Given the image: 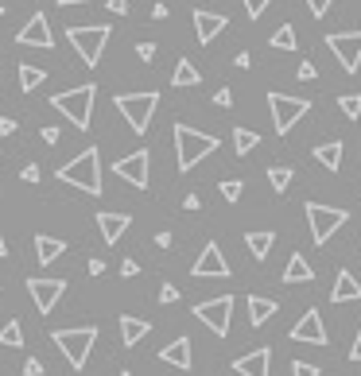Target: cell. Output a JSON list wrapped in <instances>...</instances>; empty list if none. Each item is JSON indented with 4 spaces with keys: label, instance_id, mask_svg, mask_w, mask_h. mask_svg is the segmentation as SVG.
I'll return each instance as SVG.
<instances>
[{
    "label": "cell",
    "instance_id": "obj_1",
    "mask_svg": "<svg viewBox=\"0 0 361 376\" xmlns=\"http://www.w3.org/2000/svg\"><path fill=\"white\" fill-rule=\"evenodd\" d=\"M55 175H59V183L78 186V190L101 198V152H97V148H86L82 155H74V159L62 163Z\"/></svg>",
    "mask_w": 361,
    "mask_h": 376
},
{
    "label": "cell",
    "instance_id": "obj_2",
    "mask_svg": "<svg viewBox=\"0 0 361 376\" xmlns=\"http://www.w3.org/2000/svg\"><path fill=\"white\" fill-rule=\"evenodd\" d=\"M171 136H175V163H179V171H191V167H199L206 155H214L218 152V136H206V132H199V128H191V125H175L171 128Z\"/></svg>",
    "mask_w": 361,
    "mask_h": 376
},
{
    "label": "cell",
    "instance_id": "obj_3",
    "mask_svg": "<svg viewBox=\"0 0 361 376\" xmlns=\"http://www.w3.org/2000/svg\"><path fill=\"white\" fill-rule=\"evenodd\" d=\"M94 101H97V86H94V81H86V86H78V89H67V93H55L51 97V105L70 120L74 128H78V132H86L89 120H94Z\"/></svg>",
    "mask_w": 361,
    "mask_h": 376
},
{
    "label": "cell",
    "instance_id": "obj_4",
    "mask_svg": "<svg viewBox=\"0 0 361 376\" xmlns=\"http://www.w3.org/2000/svg\"><path fill=\"white\" fill-rule=\"evenodd\" d=\"M51 341L59 346V353L67 357V365L74 372H82L86 369V361H89V349H94V341H97V326H74V330H55L51 334Z\"/></svg>",
    "mask_w": 361,
    "mask_h": 376
},
{
    "label": "cell",
    "instance_id": "obj_5",
    "mask_svg": "<svg viewBox=\"0 0 361 376\" xmlns=\"http://www.w3.org/2000/svg\"><path fill=\"white\" fill-rule=\"evenodd\" d=\"M113 105H117L121 117L128 120V128H133L136 136H144L148 125H152V117H155L160 93H155V89H144V93H117V97H113Z\"/></svg>",
    "mask_w": 361,
    "mask_h": 376
},
{
    "label": "cell",
    "instance_id": "obj_6",
    "mask_svg": "<svg viewBox=\"0 0 361 376\" xmlns=\"http://www.w3.org/2000/svg\"><path fill=\"white\" fill-rule=\"evenodd\" d=\"M109 35H113L109 23H94V28H67V43H74V51H78V59L86 62V67H97V62H101Z\"/></svg>",
    "mask_w": 361,
    "mask_h": 376
},
{
    "label": "cell",
    "instance_id": "obj_7",
    "mask_svg": "<svg viewBox=\"0 0 361 376\" xmlns=\"http://www.w3.org/2000/svg\"><path fill=\"white\" fill-rule=\"evenodd\" d=\"M303 210H307V225H311V241H315V244H326L342 225L350 222V214H346V210H338V206H318V202H307Z\"/></svg>",
    "mask_w": 361,
    "mask_h": 376
},
{
    "label": "cell",
    "instance_id": "obj_8",
    "mask_svg": "<svg viewBox=\"0 0 361 376\" xmlns=\"http://www.w3.org/2000/svg\"><path fill=\"white\" fill-rule=\"evenodd\" d=\"M268 109H272V125L276 132H291V125H299L303 117H307L311 101H303V97H288V93H268Z\"/></svg>",
    "mask_w": 361,
    "mask_h": 376
},
{
    "label": "cell",
    "instance_id": "obj_9",
    "mask_svg": "<svg viewBox=\"0 0 361 376\" xmlns=\"http://www.w3.org/2000/svg\"><path fill=\"white\" fill-rule=\"evenodd\" d=\"M323 43L331 47V55L342 62L346 74H357L361 70V31H334V35H326Z\"/></svg>",
    "mask_w": 361,
    "mask_h": 376
},
{
    "label": "cell",
    "instance_id": "obj_10",
    "mask_svg": "<svg viewBox=\"0 0 361 376\" xmlns=\"http://www.w3.org/2000/svg\"><path fill=\"white\" fill-rule=\"evenodd\" d=\"M229 314H233V295H218V299H206V302L194 307V318H199L202 326H210L218 338L229 334Z\"/></svg>",
    "mask_w": 361,
    "mask_h": 376
},
{
    "label": "cell",
    "instance_id": "obj_11",
    "mask_svg": "<svg viewBox=\"0 0 361 376\" xmlns=\"http://www.w3.org/2000/svg\"><path fill=\"white\" fill-rule=\"evenodd\" d=\"M191 275L194 280H226L229 275V264H226V256H221L218 241H206V249H202L199 260L191 264Z\"/></svg>",
    "mask_w": 361,
    "mask_h": 376
},
{
    "label": "cell",
    "instance_id": "obj_12",
    "mask_svg": "<svg viewBox=\"0 0 361 376\" xmlns=\"http://www.w3.org/2000/svg\"><path fill=\"white\" fill-rule=\"evenodd\" d=\"M28 295L35 299L39 314H51L55 302L67 295V280H35V275H31V280H28Z\"/></svg>",
    "mask_w": 361,
    "mask_h": 376
},
{
    "label": "cell",
    "instance_id": "obj_13",
    "mask_svg": "<svg viewBox=\"0 0 361 376\" xmlns=\"http://www.w3.org/2000/svg\"><path fill=\"white\" fill-rule=\"evenodd\" d=\"M16 43L20 47H39V51H51L55 47V35H51V23H47L43 12H35L20 31H16Z\"/></svg>",
    "mask_w": 361,
    "mask_h": 376
},
{
    "label": "cell",
    "instance_id": "obj_14",
    "mask_svg": "<svg viewBox=\"0 0 361 376\" xmlns=\"http://www.w3.org/2000/svg\"><path fill=\"white\" fill-rule=\"evenodd\" d=\"M148 163H152V155L140 148V152L125 155V159H117V163H113V171H117L125 183H133L136 190H148Z\"/></svg>",
    "mask_w": 361,
    "mask_h": 376
},
{
    "label": "cell",
    "instance_id": "obj_15",
    "mask_svg": "<svg viewBox=\"0 0 361 376\" xmlns=\"http://www.w3.org/2000/svg\"><path fill=\"white\" fill-rule=\"evenodd\" d=\"M291 341H307V346H326V341H331L326 338V326H323V314H318L315 307L291 326Z\"/></svg>",
    "mask_w": 361,
    "mask_h": 376
},
{
    "label": "cell",
    "instance_id": "obj_16",
    "mask_svg": "<svg viewBox=\"0 0 361 376\" xmlns=\"http://www.w3.org/2000/svg\"><path fill=\"white\" fill-rule=\"evenodd\" d=\"M191 20H194V35H199V43L206 47V43H214V39L221 35V31L229 28V20L221 12H206V8H194L191 12Z\"/></svg>",
    "mask_w": 361,
    "mask_h": 376
},
{
    "label": "cell",
    "instance_id": "obj_17",
    "mask_svg": "<svg viewBox=\"0 0 361 376\" xmlns=\"http://www.w3.org/2000/svg\"><path fill=\"white\" fill-rule=\"evenodd\" d=\"M268 369H272V349L268 346H260V349H252V353H245L233 361L237 376H268Z\"/></svg>",
    "mask_w": 361,
    "mask_h": 376
},
{
    "label": "cell",
    "instance_id": "obj_18",
    "mask_svg": "<svg viewBox=\"0 0 361 376\" xmlns=\"http://www.w3.org/2000/svg\"><path fill=\"white\" fill-rule=\"evenodd\" d=\"M128 225H133V217H128V214H109V210L97 214V229H101V241L105 244H117L121 237H125Z\"/></svg>",
    "mask_w": 361,
    "mask_h": 376
},
{
    "label": "cell",
    "instance_id": "obj_19",
    "mask_svg": "<svg viewBox=\"0 0 361 376\" xmlns=\"http://www.w3.org/2000/svg\"><path fill=\"white\" fill-rule=\"evenodd\" d=\"M160 361L163 365H175V369H191V361H194V357H191V338H175V341H167V346H163L160 349Z\"/></svg>",
    "mask_w": 361,
    "mask_h": 376
},
{
    "label": "cell",
    "instance_id": "obj_20",
    "mask_svg": "<svg viewBox=\"0 0 361 376\" xmlns=\"http://www.w3.org/2000/svg\"><path fill=\"white\" fill-rule=\"evenodd\" d=\"M62 252H67V241L47 237V233H35V264H55Z\"/></svg>",
    "mask_w": 361,
    "mask_h": 376
},
{
    "label": "cell",
    "instance_id": "obj_21",
    "mask_svg": "<svg viewBox=\"0 0 361 376\" xmlns=\"http://www.w3.org/2000/svg\"><path fill=\"white\" fill-rule=\"evenodd\" d=\"M148 330H152V322H144V318H136V314H121V341H125L128 349L140 346L148 338Z\"/></svg>",
    "mask_w": 361,
    "mask_h": 376
},
{
    "label": "cell",
    "instance_id": "obj_22",
    "mask_svg": "<svg viewBox=\"0 0 361 376\" xmlns=\"http://www.w3.org/2000/svg\"><path fill=\"white\" fill-rule=\"evenodd\" d=\"M354 299H361V283L354 280V272H346V268H342L338 280H334L331 302H354Z\"/></svg>",
    "mask_w": 361,
    "mask_h": 376
},
{
    "label": "cell",
    "instance_id": "obj_23",
    "mask_svg": "<svg viewBox=\"0 0 361 376\" xmlns=\"http://www.w3.org/2000/svg\"><path fill=\"white\" fill-rule=\"evenodd\" d=\"M315 280V268H311V260L303 256V252H291L288 268H284V283H311Z\"/></svg>",
    "mask_w": 361,
    "mask_h": 376
},
{
    "label": "cell",
    "instance_id": "obj_24",
    "mask_svg": "<svg viewBox=\"0 0 361 376\" xmlns=\"http://www.w3.org/2000/svg\"><path fill=\"white\" fill-rule=\"evenodd\" d=\"M245 244H249L252 260H268V252L276 244V233L272 229H252V233H245Z\"/></svg>",
    "mask_w": 361,
    "mask_h": 376
},
{
    "label": "cell",
    "instance_id": "obj_25",
    "mask_svg": "<svg viewBox=\"0 0 361 376\" xmlns=\"http://www.w3.org/2000/svg\"><path fill=\"white\" fill-rule=\"evenodd\" d=\"M280 310L276 299H265V295H249V326H265L268 318Z\"/></svg>",
    "mask_w": 361,
    "mask_h": 376
},
{
    "label": "cell",
    "instance_id": "obj_26",
    "mask_svg": "<svg viewBox=\"0 0 361 376\" xmlns=\"http://www.w3.org/2000/svg\"><path fill=\"white\" fill-rule=\"evenodd\" d=\"M342 155H346V144H342V140H331V144H318V148H315V159L323 163L326 171H338L342 167Z\"/></svg>",
    "mask_w": 361,
    "mask_h": 376
},
{
    "label": "cell",
    "instance_id": "obj_27",
    "mask_svg": "<svg viewBox=\"0 0 361 376\" xmlns=\"http://www.w3.org/2000/svg\"><path fill=\"white\" fill-rule=\"evenodd\" d=\"M202 74H199V67H194L191 59H179L175 62V74H171V86H179V89H187V86H199Z\"/></svg>",
    "mask_w": 361,
    "mask_h": 376
},
{
    "label": "cell",
    "instance_id": "obj_28",
    "mask_svg": "<svg viewBox=\"0 0 361 376\" xmlns=\"http://www.w3.org/2000/svg\"><path fill=\"white\" fill-rule=\"evenodd\" d=\"M47 81V70H39V67H31V62H23L20 67V89L23 93H31V89H39Z\"/></svg>",
    "mask_w": 361,
    "mask_h": 376
},
{
    "label": "cell",
    "instance_id": "obj_29",
    "mask_svg": "<svg viewBox=\"0 0 361 376\" xmlns=\"http://www.w3.org/2000/svg\"><path fill=\"white\" fill-rule=\"evenodd\" d=\"M0 346H4V349H20L23 346V326L16 322V318L0 326Z\"/></svg>",
    "mask_w": 361,
    "mask_h": 376
},
{
    "label": "cell",
    "instance_id": "obj_30",
    "mask_svg": "<svg viewBox=\"0 0 361 376\" xmlns=\"http://www.w3.org/2000/svg\"><path fill=\"white\" fill-rule=\"evenodd\" d=\"M257 144H260V136L252 132V128H233V152L237 155H249Z\"/></svg>",
    "mask_w": 361,
    "mask_h": 376
},
{
    "label": "cell",
    "instance_id": "obj_31",
    "mask_svg": "<svg viewBox=\"0 0 361 376\" xmlns=\"http://www.w3.org/2000/svg\"><path fill=\"white\" fill-rule=\"evenodd\" d=\"M268 43H272L276 51H295V47H299V43H295V28H291V23H280V28H276V35L268 39Z\"/></svg>",
    "mask_w": 361,
    "mask_h": 376
},
{
    "label": "cell",
    "instance_id": "obj_32",
    "mask_svg": "<svg viewBox=\"0 0 361 376\" xmlns=\"http://www.w3.org/2000/svg\"><path fill=\"white\" fill-rule=\"evenodd\" d=\"M291 175H295L291 167H268V183H272V190L284 194V190L291 186Z\"/></svg>",
    "mask_w": 361,
    "mask_h": 376
},
{
    "label": "cell",
    "instance_id": "obj_33",
    "mask_svg": "<svg viewBox=\"0 0 361 376\" xmlns=\"http://www.w3.org/2000/svg\"><path fill=\"white\" fill-rule=\"evenodd\" d=\"M338 109H342V117L357 120V117H361V93H346V97H338Z\"/></svg>",
    "mask_w": 361,
    "mask_h": 376
},
{
    "label": "cell",
    "instance_id": "obj_34",
    "mask_svg": "<svg viewBox=\"0 0 361 376\" xmlns=\"http://www.w3.org/2000/svg\"><path fill=\"white\" fill-rule=\"evenodd\" d=\"M241 194H245V183H241V178H226V183H221V198H226V202H237Z\"/></svg>",
    "mask_w": 361,
    "mask_h": 376
},
{
    "label": "cell",
    "instance_id": "obj_35",
    "mask_svg": "<svg viewBox=\"0 0 361 376\" xmlns=\"http://www.w3.org/2000/svg\"><path fill=\"white\" fill-rule=\"evenodd\" d=\"M245 4V16H249V20H260V16L268 12V4H272V0H241Z\"/></svg>",
    "mask_w": 361,
    "mask_h": 376
},
{
    "label": "cell",
    "instance_id": "obj_36",
    "mask_svg": "<svg viewBox=\"0 0 361 376\" xmlns=\"http://www.w3.org/2000/svg\"><path fill=\"white\" fill-rule=\"evenodd\" d=\"M323 369L318 365H311V361H291V376H318Z\"/></svg>",
    "mask_w": 361,
    "mask_h": 376
},
{
    "label": "cell",
    "instance_id": "obj_37",
    "mask_svg": "<svg viewBox=\"0 0 361 376\" xmlns=\"http://www.w3.org/2000/svg\"><path fill=\"white\" fill-rule=\"evenodd\" d=\"M331 4H334V0H307V12L318 20V16H326V12H331Z\"/></svg>",
    "mask_w": 361,
    "mask_h": 376
},
{
    "label": "cell",
    "instance_id": "obj_38",
    "mask_svg": "<svg viewBox=\"0 0 361 376\" xmlns=\"http://www.w3.org/2000/svg\"><path fill=\"white\" fill-rule=\"evenodd\" d=\"M295 78H299V81H315V78H318L315 62H299V70H295Z\"/></svg>",
    "mask_w": 361,
    "mask_h": 376
},
{
    "label": "cell",
    "instance_id": "obj_39",
    "mask_svg": "<svg viewBox=\"0 0 361 376\" xmlns=\"http://www.w3.org/2000/svg\"><path fill=\"white\" fill-rule=\"evenodd\" d=\"M47 369H43V361H35V357H28L23 361V376H43Z\"/></svg>",
    "mask_w": 361,
    "mask_h": 376
},
{
    "label": "cell",
    "instance_id": "obj_40",
    "mask_svg": "<svg viewBox=\"0 0 361 376\" xmlns=\"http://www.w3.org/2000/svg\"><path fill=\"white\" fill-rule=\"evenodd\" d=\"M160 302H179V287H175V283H163V287H160Z\"/></svg>",
    "mask_w": 361,
    "mask_h": 376
},
{
    "label": "cell",
    "instance_id": "obj_41",
    "mask_svg": "<svg viewBox=\"0 0 361 376\" xmlns=\"http://www.w3.org/2000/svg\"><path fill=\"white\" fill-rule=\"evenodd\" d=\"M136 55H140L144 62H152L155 59V43H148V39H144V43H136Z\"/></svg>",
    "mask_w": 361,
    "mask_h": 376
},
{
    "label": "cell",
    "instance_id": "obj_42",
    "mask_svg": "<svg viewBox=\"0 0 361 376\" xmlns=\"http://www.w3.org/2000/svg\"><path fill=\"white\" fill-rule=\"evenodd\" d=\"M214 105H221V109H229V105H233V93H229V89L221 86L218 93H214Z\"/></svg>",
    "mask_w": 361,
    "mask_h": 376
},
{
    "label": "cell",
    "instance_id": "obj_43",
    "mask_svg": "<svg viewBox=\"0 0 361 376\" xmlns=\"http://www.w3.org/2000/svg\"><path fill=\"white\" fill-rule=\"evenodd\" d=\"M20 178H23V183H39V167H35V163H31V167H23Z\"/></svg>",
    "mask_w": 361,
    "mask_h": 376
},
{
    "label": "cell",
    "instance_id": "obj_44",
    "mask_svg": "<svg viewBox=\"0 0 361 376\" xmlns=\"http://www.w3.org/2000/svg\"><path fill=\"white\" fill-rule=\"evenodd\" d=\"M136 272H140V264H136V260H125V264H121V275H125V280H128V275H136Z\"/></svg>",
    "mask_w": 361,
    "mask_h": 376
},
{
    "label": "cell",
    "instance_id": "obj_45",
    "mask_svg": "<svg viewBox=\"0 0 361 376\" xmlns=\"http://www.w3.org/2000/svg\"><path fill=\"white\" fill-rule=\"evenodd\" d=\"M105 8H109V12H117V16H125L128 12V0H109Z\"/></svg>",
    "mask_w": 361,
    "mask_h": 376
},
{
    "label": "cell",
    "instance_id": "obj_46",
    "mask_svg": "<svg viewBox=\"0 0 361 376\" xmlns=\"http://www.w3.org/2000/svg\"><path fill=\"white\" fill-rule=\"evenodd\" d=\"M39 136H43V144H59V128H43V132H39Z\"/></svg>",
    "mask_w": 361,
    "mask_h": 376
},
{
    "label": "cell",
    "instance_id": "obj_47",
    "mask_svg": "<svg viewBox=\"0 0 361 376\" xmlns=\"http://www.w3.org/2000/svg\"><path fill=\"white\" fill-rule=\"evenodd\" d=\"M350 361H361V330H357L354 346H350Z\"/></svg>",
    "mask_w": 361,
    "mask_h": 376
},
{
    "label": "cell",
    "instance_id": "obj_48",
    "mask_svg": "<svg viewBox=\"0 0 361 376\" xmlns=\"http://www.w3.org/2000/svg\"><path fill=\"white\" fill-rule=\"evenodd\" d=\"M8 132H16V120L12 117H0V136H8Z\"/></svg>",
    "mask_w": 361,
    "mask_h": 376
},
{
    "label": "cell",
    "instance_id": "obj_49",
    "mask_svg": "<svg viewBox=\"0 0 361 376\" xmlns=\"http://www.w3.org/2000/svg\"><path fill=\"white\" fill-rule=\"evenodd\" d=\"M199 206H202L199 194H187V198H183V210H199Z\"/></svg>",
    "mask_w": 361,
    "mask_h": 376
},
{
    "label": "cell",
    "instance_id": "obj_50",
    "mask_svg": "<svg viewBox=\"0 0 361 376\" xmlns=\"http://www.w3.org/2000/svg\"><path fill=\"white\" fill-rule=\"evenodd\" d=\"M89 275H105V260H89Z\"/></svg>",
    "mask_w": 361,
    "mask_h": 376
},
{
    "label": "cell",
    "instance_id": "obj_51",
    "mask_svg": "<svg viewBox=\"0 0 361 376\" xmlns=\"http://www.w3.org/2000/svg\"><path fill=\"white\" fill-rule=\"evenodd\" d=\"M152 20H167V4H163V0L152 8Z\"/></svg>",
    "mask_w": 361,
    "mask_h": 376
},
{
    "label": "cell",
    "instance_id": "obj_52",
    "mask_svg": "<svg viewBox=\"0 0 361 376\" xmlns=\"http://www.w3.org/2000/svg\"><path fill=\"white\" fill-rule=\"evenodd\" d=\"M155 244H160V249H171V233H167V229H163V233H155Z\"/></svg>",
    "mask_w": 361,
    "mask_h": 376
},
{
    "label": "cell",
    "instance_id": "obj_53",
    "mask_svg": "<svg viewBox=\"0 0 361 376\" xmlns=\"http://www.w3.org/2000/svg\"><path fill=\"white\" fill-rule=\"evenodd\" d=\"M237 67H241V70H245V67H252V55H249V51H241V55H237Z\"/></svg>",
    "mask_w": 361,
    "mask_h": 376
},
{
    "label": "cell",
    "instance_id": "obj_54",
    "mask_svg": "<svg viewBox=\"0 0 361 376\" xmlns=\"http://www.w3.org/2000/svg\"><path fill=\"white\" fill-rule=\"evenodd\" d=\"M70 4H86V0H59V8H70Z\"/></svg>",
    "mask_w": 361,
    "mask_h": 376
},
{
    "label": "cell",
    "instance_id": "obj_55",
    "mask_svg": "<svg viewBox=\"0 0 361 376\" xmlns=\"http://www.w3.org/2000/svg\"><path fill=\"white\" fill-rule=\"evenodd\" d=\"M0 256H8V241H4V237H0Z\"/></svg>",
    "mask_w": 361,
    "mask_h": 376
},
{
    "label": "cell",
    "instance_id": "obj_56",
    "mask_svg": "<svg viewBox=\"0 0 361 376\" xmlns=\"http://www.w3.org/2000/svg\"><path fill=\"white\" fill-rule=\"evenodd\" d=\"M121 376H133V372H121Z\"/></svg>",
    "mask_w": 361,
    "mask_h": 376
},
{
    "label": "cell",
    "instance_id": "obj_57",
    "mask_svg": "<svg viewBox=\"0 0 361 376\" xmlns=\"http://www.w3.org/2000/svg\"><path fill=\"white\" fill-rule=\"evenodd\" d=\"M0 16H4V8H0Z\"/></svg>",
    "mask_w": 361,
    "mask_h": 376
}]
</instances>
